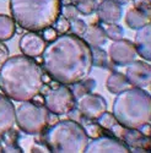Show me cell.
I'll return each mask as SVG.
<instances>
[{
  "instance_id": "23",
  "label": "cell",
  "mask_w": 151,
  "mask_h": 153,
  "mask_svg": "<svg viewBox=\"0 0 151 153\" xmlns=\"http://www.w3.org/2000/svg\"><path fill=\"white\" fill-rule=\"evenodd\" d=\"M102 28L106 33V37L109 38V39H112V41L122 39L123 36H124L123 28L117 23H103Z\"/></svg>"
},
{
  "instance_id": "15",
  "label": "cell",
  "mask_w": 151,
  "mask_h": 153,
  "mask_svg": "<svg viewBox=\"0 0 151 153\" xmlns=\"http://www.w3.org/2000/svg\"><path fill=\"white\" fill-rule=\"evenodd\" d=\"M96 11L98 19L103 23H117L122 19V5L113 0H101Z\"/></svg>"
},
{
  "instance_id": "28",
  "label": "cell",
  "mask_w": 151,
  "mask_h": 153,
  "mask_svg": "<svg viewBox=\"0 0 151 153\" xmlns=\"http://www.w3.org/2000/svg\"><path fill=\"white\" fill-rule=\"evenodd\" d=\"M61 11H63V16L65 19H68L69 21H71L74 19H78V16H79V11H78L76 6L73 5V4L64 5V7H61Z\"/></svg>"
},
{
  "instance_id": "3",
  "label": "cell",
  "mask_w": 151,
  "mask_h": 153,
  "mask_svg": "<svg viewBox=\"0 0 151 153\" xmlns=\"http://www.w3.org/2000/svg\"><path fill=\"white\" fill-rule=\"evenodd\" d=\"M11 16L19 26L30 32L52 27L61 14V0H10Z\"/></svg>"
},
{
  "instance_id": "29",
  "label": "cell",
  "mask_w": 151,
  "mask_h": 153,
  "mask_svg": "<svg viewBox=\"0 0 151 153\" xmlns=\"http://www.w3.org/2000/svg\"><path fill=\"white\" fill-rule=\"evenodd\" d=\"M134 7L138 10H141L144 12H149L151 9V0H133Z\"/></svg>"
},
{
  "instance_id": "34",
  "label": "cell",
  "mask_w": 151,
  "mask_h": 153,
  "mask_svg": "<svg viewBox=\"0 0 151 153\" xmlns=\"http://www.w3.org/2000/svg\"><path fill=\"white\" fill-rule=\"evenodd\" d=\"M113 1L118 3L119 5H125V4H128V3H129V0H113Z\"/></svg>"
},
{
  "instance_id": "24",
  "label": "cell",
  "mask_w": 151,
  "mask_h": 153,
  "mask_svg": "<svg viewBox=\"0 0 151 153\" xmlns=\"http://www.w3.org/2000/svg\"><path fill=\"white\" fill-rule=\"evenodd\" d=\"M75 6H76L79 14L91 15L97 9V1L96 0H76Z\"/></svg>"
},
{
  "instance_id": "16",
  "label": "cell",
  "mask_w": 151,
  "mask_h": 153,
  "mask_svg": "<svg viewBox=\"0 0 151 153\" xmlns=\"http://www.w3.org/2000/svg\"><path fill=\"white\" fill-rule=\"evenodd\" d=\"M151 26L150 23L146 26L138 30L134 39V47L136 50V54H139L143 59L146 61H150L151 59Z\"/></svg>"
},
{
  "instance_id": "30",
  "label": "cell",
  "mask_w": 151,
  "mask_h": 153,
  "mask_svg": "<svg viewBox=\"0 0 151 153\" xmlns=\"http://www.w3.org/2000/svg\"><path fill=\"white\" fill-rule=\"evenodd\" d=\"M57 37H58V32L53 27H48V28L43 30V39L46 42H52Z\"/></svg>"
},
{
  "instance_id": "8",
  "label": "cell",
  "mask_w": 151,
  "mask_h": 153,
  "mask_svg": "<svg viewBox=\"0 0 151 153\" xmlns=\"http://www.w3.org/2000/svg\"><path fill=\"white\" fill-rule=\"evenodd\" d=\"M108 58L117 66H127L136 58V50L134 43L129 39L113 41L108 48Z\"/></svg>"
},
{
  "instance_id": "27",
  "label": "cell",
  "mask_w": 151,
  "mask_h": 153,
  "mask_svg": "<svg viewBox=\"0 0 151 153\" xmlns=\"http://www.w3.org/2000/svg\"><path fill=\"white\" fill-rule=\"evenodd\" d=\"M58 33L60 34H65L69 30H70V21L68 19H65L64 16H59L58 20L54 22V25L52 26Z\"/></svg>"
},
{
  "instance_id": "25",
  "label": "cell",
  "mask_w": 151,
  "mask_h": 153,
  "mask_svg": "<svg viewBox=\"0 0 151 153\" xmlns=\"http://www.w3.org/2000/svg\"><path fill=\"white\" fill-rule=\"evenodd\" d=\"M97 124L102 127V129H106V130H111L113 126H114L116 124H118L117 119L114 118V115H113L112 113H108L107 110L101 115L98 119H97Z\"/></svg>"
},
{
  "instance_id": "10",
  "label": "cell",
  "mask_w": 151,
  "mask_h": 153,
  "mask_svg": "<svg viewBox=\"0 0 151 153\" xmlns=\"http://www.w3.org/2000/svg\"><path fill=\"white\" fill-rule=\"evenodd\" d=\"M129 85L136 88H147L151 82V68L149 62L141 60L132 61L125 71Z\"/></svg>"
},
{
  "instance_id": "14",
  "label": "cell",
  "mask_w": 151,
  "mask_h": 153,
  "mask_svg": "<svg viewBox=\"0 0 151 153\" xmlns=\"http://www.w3.org/2000/svg\"><path fill=\"white\" fill-rule=\"evenodd\" d=\"M130 151H150V137L145 136L138 129L123 127L119 136Z\"/></svg>"
},
{
  "instance_id": "17",
  "label": "cell",
  "mask_w": 151,
  "mask_h": 153,
  "mask_svg": "<svg viewBox=\"0 0 151 153\" xmlns=\"http://www.w3.org/2000/svg\"><path fill=\"white\" fill-rule=\"evenodd\" d=\"M150 20H151V16L149 12H144L135 7L129 9L127 15H125V23L132 30H139L146 26V25L150 23Z\"/></svg>"
},
{
  "instance_id": "6",
  "label": "cell",
  "mask_w": 151,
  "mask_h": 153,
  "mask_svg": "<svg viewBox=\"0 0 151 153\" xmlns=\"http://www.w3.org/2000/svg\"><path fill=\"white\" fill-rule=\"evenodd\" d=\"M16 124L27 135H38L49 124V111L44 105L34 102H22L16 109Z\"/></svg>"
},
{
  "instance_id": "32",
  "label": "cell",
  "mask_w": 151,
  "mask_h": 153,
  "mask_svg": "<svg viewBox=\"0 0 151 153\" xmlns=\"http://www.w3.org/2000/svg\"><path fill=\"white\" fill-rule=\"evenodd\" d=\"M3 152H22V149L20 147H17L16 143H11L7 147H5Z\"/></svg>"
},
{
  "instance_id": "33",
  "label": "cell",
  "mask_w": 151,
  "mask_h": 153,
  "mask_svg": "<svg viewBox=\"0 0 151 153\" xmlns=\"http://www.w3.org/2000/svg\"><path fill=\"white\" fill-rule=\"evenodd\" d=\"M31 151L32 152H49L47 146H38V143H36L34 146H32Z\"/></svg>"
},
{
  "instance_id": "22",
  "label": "cell",
  "mask_w": 151,
  "mask_h": 153,
  "mask_svg": "<svg viewBox=\"0 0 151 153\" xmlns=\"http://www.w3.org/2000/svg\"><path fill=\"white\" fill-rule=\"evenodd\" d=\"M91 52H92V64H93V66L107 69L109 61H108V54L105 52V50L101 47H92Z\"/></svg>"
},
{
  "instance_id": "11",
  "label": "cell",
  "mask_w": 151,
  "mask_h": 153,
  "mask_svg": "<svg viewBox=\"0 0 151 153\" xmlns=\"http://www.w3.org/2000/svg\"><path fill=\"white\" fill-rule=\"evenodd\" d=\"M86 153H128L130 148L125 145L123 141L116 137H108V136H98L95 137L91 142L87 143L85 148Z\"/></svg>"
},
{
  "instance_id": "20",
  "label": "cell",
  "mask_w": 151,
  "mask_h": 153,
  "mask_svg": "<svg viewBox=\"0 0 151 153\" xmlns=\"http://www.w3.org/2000/svg\"><path fill=\"white\" fill-rule=\"evenodd\" d=\"M16 33V22L14 19L0 14V42H6L11 39Z\"/></svg>"
},
{
  "instance_id": "12",
  "label": "cell",
  "mask_w": 151,
  "mask_h": 153,
  "mask_svg": "<svg viewBox=\"0 0 151 153\" xmlns=\"http://www.w3.org/2000/svg\"><path fill=\"white\" fill-rule=\"evenodd\" d=\"M46 41L43 37L40 36L36 32H28L25 33L19 42L20 50L23 55L30 56V58H38L42 55L46 48Z\"/></svg>"
},
{
  "instance_id": "31",
  "label": "cell",
  "mask_w": 151,
  "mask_h": 153,
  "mask_svg": "<svg viewBox=\"0 0 151 153\" xmlns=\"http://www.w3.org/2000/svg\"><path fill=\"white\" fill-rule=\"evenodd\" d=\"M9 59V48L0 42V65H3V64Z\"/></svg>"
},
{
  "instance_id": "1",
  "label": "cell",
  "mask_w": 151,
  "mask_h": 153,
  "mask_svg": "<svg viewBox=\"0 0 151 153\" xmlns=\"http://www.w3.org/2000/svg\"><path fill=\"white\" fill-rule=\"evenodd\" d=\"M42 65L54 81L61 85H74L85 80L92 70L91 47L73 33L60 34L46 45Z\"/></svg>"
},
{
  "instance_id": "21",
  "label": "cell",
  "mask_w": 151,
  "mask_h": 153,
  "mask_svg": "<svg viewBox=\"0 0 151 153\" xmlns=\"http://www.w3.org/2000/svg\"><path fill=\"white\" fill-rule=\"evenodd\" d=\"M96 87V81L93 79H85L80 82H76L73 85V93L75 98H80L86 93H90L93 88Z\"/></svg>"
},
{
  "instance_id": "4",
  "label": "cell",
  "mask_w": 151,
  "mask_h": 153,
  "mask_svg": "<svg viewBox=\"0 0 151 153\" xmlns=\"http://www.w3.org/2000/svg\"><path fill=\"white\" fill-rule=\"evenodd\" d=\"M112 114L127 129H139L151 119V97L144 88H127L117 94Z\"/></svg>"
},
{
  "instance_id": "18",
  "label": "cell",
  "mask_w": 151,
  "mask_h": 153,
  "mask_svg": "<svg viewBox=\"0 0 151 153\" xmlns=\"http://www.w3.org/2000/svg\"><path fill=\"white\" fill-rule=\"evenodd\" d=\"M84 41L91 48L92 47H101L106 43L107 37H106V33H105L102 26L91 25V26L87 27V30L84 34Z\"/></svg>"
},
{
  "instance_id": "35",
  "label": "cell",
  "mask_w": 151,
  "mask_h": 153,
  "mask_svg": "<svg viewBox=\"0 0 151 153\" xmlns=\"http://www.w3.org/2000/svg\"><path fill=\"white\" fill-rule=\"evenodd\" d=\"M4 151V147H3V145H1V142H0V152H3Z\"/></svg>"
},
{
  "instance_id": "9",
  "label": "cell",
  "mask_w": 151,
  "mask_h": 153,
  "mask_svg": "<svg viewBox=\"0 0 151 153\" xmlns=\"http://www.w3.org/2000/svg\"><path fill=\"white\" fill-rule=\"evenodd\" d=\"M79 111L85 119L97 120L107 110V100L96 93H86L79 98Z\"/></svg>"
},
{
  "instance_id": "2",
  "label": "cell",
  "mask_w": 151,
  "mask_h": 153,
  "mask_svg": "<svg viewBox=\"0 0 151 153\" xmlns=\"http://www.w3.org/2000/svg\"><path fill=\"white\" fill-rule=\"evenodd\" d=\"M43 87V72L33 58L14 55L0 68V88L15 102L31 100Z\"/></svg>"
},
{
  "instance_id": "13",
  "label": "cell",
  "mask_w": 151,
  "mask_h": 153,
  "mask_svg": "<svg viewBox=\"0 0 151 153\" xmlns=\"http://www.w3.org/2000/svg\"><path fill=\"white\" fill-rule=\"evenodd\" d=\"M16 123V109L9 97L0 93V136L11 131Z\"/></svg>"
},
{
  "instance_id": "5",
  "label": "cell",
  "mask_w": 151,
  "mask_h": 153,
  "mask_svg": "<svg viewBox=\"0 0 151 153\" xmlns=\"http://www.w3.org/2000/svg\"><path fill=\"white\" fill-rule=\"evenodd\" d=\"M44 145L54 153H82L89 143L85 127L75 120H61L44 134Z\"/></svg>"
},
{
  "instance_id": "19",
  "label": "cell",
  "mask_w": 151,
  "mask_h": 153,
  "mask_svg": "<svg viewBox=\"0 0 151 153\" xmlns=\"http://www.w3.org/2000/svg\"><path fill=\"white\" fill-rule=\"evenodd\" d=\"M129 86L130 85H129L127 77H125V75L122 72H117V71H113L107 77V81H106L107 90L113 94L120 93L122 91L129 88Z\"/></svg>"
},
{
  "instance_id": "7",
  "label": "cell",
  "mask_w": 151,
  "mask_h": 153,
  "mask_svg": "<svg viewBox=\"0 0 151 153\" xmlns=\"http://www.w3.org/2000/svg\"><path fill=\"white\" fill-rule=\"evenodd\" d=\"M76 105V98L67 85H60L44 94V107L54 115H64Z\"/></svg>"
},
{
  "instance_id": "26",
  "label": "cell",
  "mask_w": 151,
  "mask_h": 153,
  "mask_svg": "<svg viewBox=\"0 0 151 153\" xmlns=\"http://www.w3.org/2000/svg\"><path fill=\"white\" fill-rule=\"evenodd\" d=\"M86 30H87V25L85 21H82L80 19H74L70 21V31L73 32V34L81 37L85 34Z\"/></svg>"
}]
</instances>
